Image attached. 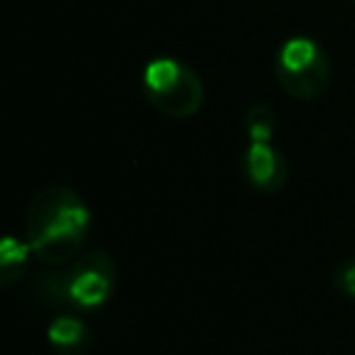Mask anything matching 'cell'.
<instances>
[{
  "label": "cell",
  "instance_id": "1",
  "mask_svg": "<svg viewBox=\"0 0 355 355\" xmlns=\"http://www.w3.org/2000/svg\"><path fill=\"white\" fill-rule=\"evenodd\" d=\"M22 230L42 263L64 266L83 252L92 230V211L75 189L53 183L31 197Z\"/></svg>",
  "mask_w": 355,
  "mask_h": 355
},
{
  "label": "cell",
  "instance_id": "2",
  "mask_svg": "<svg viewBox=\"0 0 355 355\" xmlns=\"http://www.w3.org/2000/svg\"><path fill=\"white\" fill-rule=\"evenodd\" d=\"M114 286V258L105 250H89L64 266H50L36 275L31 294L44 305H58L67 311H97L111 300Z\"/></svg>",
  "mask_w": 355,
  "mask_h": 355
},
{
  "label": "cell",
  "instance_id": "3",
  "mask_svg": "<svg viewBox=\"0 0 355 355\" xmlns=\"http://www.w3.org/2000/svg\"><path fill=\"white\" fill-rule=\"evenodd\" d=\"M141 92L147 103L169 119H189L205 103L202 78L194 72V67L172 55H158L144 64Z\"/></svg>",
  "mask_w": 355,
  "mask_h": 355
},
{
  "label": "cell",
  "instance_id": "4",
  "mask_svg": "<svg viewBox=\"0 0 355 355\" xmlns=\"http://www.w3.org/2000/svg\"><path fill=\"white\" fill-rule=\"evenodd\" d=\"M272 69L280 89L300 103L322 97L333 78V67L324 47L311 36H288L277 47Z\"/></svg>",
  "mask_w": 355,
  "mask_h": 355
},
{
  "label": "cell",
  "instance_id": "5",
  "mask_svg": "<svg viewBox=\"0 0 355 355\" xmlns=\"http://www.w3.org/2000/svg\"><path fill=\"white\" fill-rule=\"evenodd\" d=\"M288 158L272 141H247L241 153V175L261 194H277L288 183Z\"/></svg>",
  "mask_w": 355,
  "mask_h": 355
},
{
  "label": "cell",
  "instance_id": "6",
  "mask_svg": "<svg viewBox=\"0 0 355 355\" xmlns=\"http://www.w3.org/2000/svg\"><path fill=\"white\" fill-rule=\"evenodd\" d=\"M47 341L55 355H86L92 330L75 311H61L47 324Z\"/></svg>",
  "mask_w": 355,
  "mask_h": 355
},
{
  "label": "cell",
  "instance_id": "7",
  "mask_svg": "<svg viewBox=\"0 0 355 355\" xmlns=\"http://www.w3.org/2000/svg\"><path fill=\"white\" fill-rule=\"evenodd\" d=\"M31 258H36V255H33L28 239L8 233V236L3 239V244H0V280H3L6 286L17 283V280L28 272Z\"/></svg>",
  "mask_w": 355,
  "mask_h": 355
},
{
  "label": "cell",
  "instance_id": "8",
  "mask_svg": "<svg viewBox=\"0 0 355 355\" xmlns=\"http://www.w3.org/2000/svg\"><path fill=\"white\" fill-rule=\"evenodd\" d=\"M244 133H247V141H272L275 136V128H277V119H275V111L266 105V103H255L244 111Z\"/></svg>",
  "mask_w": 355,
  "mask_h": 355
},
{
  "label": "cell",
  "instance_id": "9",
  "mask_svg": "<svg viewBox=\"0 0 355 355\" xmlns=\"http://www.w3.org/2000/svg\"><path fill=\"white\" fill-rule=\"evenodd\" d=\"M333 280H336V286H338V291H341L344 297L355 300V255L338 263V269H336Z\"/></svg>",
  "mask_w": 355,
  "mask_h": 355
}]
</instances>
